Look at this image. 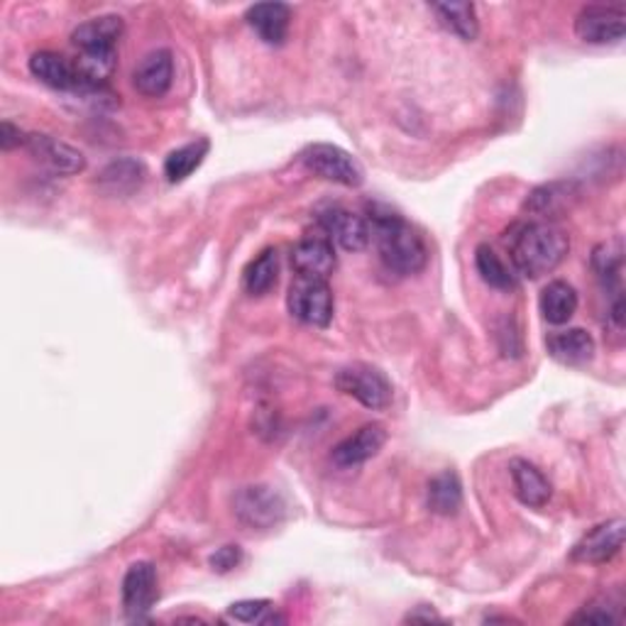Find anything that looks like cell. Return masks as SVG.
Segmentation results:
<instances>
[{
	"label": "cell",
	"instance_id": "obj_24",
	"mask_svg": "<svg viewBox=\"0 0 626 626\" xmlns=\"http://www.w3.org/2000/svg\"><path fill=\"white\" fill-rule=\"evenodd\" d=\"M462 507V484L456 472H440L428 484V509L440 517H453Z\"/></svg>",
	"mask_w": 626,
	"mask_h": 626
},
{
	"label": "cell",
	"instance_id": "obj_5",
	"mask_svg": "<svg viewBox=\"0 0 626 626\" xmlns=\"http://www.w3.org/2000/svg\"><path fill=\"white\" fill-rule=\"evenodd\" d=\"M233 512L242 526L252 531H267L280 526L286 517V504L282 494L267 484L242 487L236 494Z\"/></svg>",
	"mask_w": 626,
	"mask_h": 626
},
{
	"label": "cell",
	"instance_id": "obj_1",
	"mask_svg": "<svg viewBox=\"0 0 626 626\" xmlns=\"http://www.w3.org/2000/svg\"><path fill=\"white\" fill-rule=\"evenodd\" d=\"M567 250H571V238L563 228L549 223V220L519 226L509 238V254H512L517 272L529 280L551 274L565 260Z\"/></svg>",
	"mask_w": 626,
	"mask_h": 626
},
{
	"label": "cell",
	"instance_id": "obj_23",
	"mask_svg": "<svg viewBox=\"0 0 626 626\" xmlns=\"http://www.w3.org/2000/svg\"><path fill=\"white\" fill-rule=\"evenodd\" d=\"M277 280H280V252L267 248L242 272V289L250 296H264L277 286Z\"/></svg>",
	"mask_w": 626,
	"mask_h": 626
},
{
	"label": "cell",
	"instance_id": "obj_10",
	"mask_svg": "<svg viewBox=\"0 0 626 626\" xmlns=\"http://www.w3.org/2000/svg\"><path fill=\"white\" fill-rule=\"evenodd\" d=\"M159 597L157 567L149 561H137L123 577V607L131 619H143Z\"/></svg>",
	"mask_w": 626,
	"mask_h": 626
},
{
	"label": "cell",
	"instance_id": "obj_4",
	"mask_svg": "<svg viewBox=\"0 0 626 626\" xmlns=\"http://www.w3.org/2000/svg\"><path fill=\"white\" fill-rule=\"evenodd\" d=\"M301 161L309 171L316 174V177L341 184V187L357 189L365 181V171L351 153H345L338 145L328 143H316L309 145L304 153H301Z\"/></svg>",
	"mask_w": 626,
	"mask_h": 626
},
{
	"label": "cell",
	"instance_id": "obj_31",
	"mask_svg": "<svg viewBox=\"0 0 626 626\" xmlns=\"http://www.w3.org/2000/svg\"><path fill=\"white\" fill-rule=\"evenodd\" d=\"M242 561V551L240 546H223V549H218L211 559H208V563H211V567L216 573H230L233 567H238Z\"/></svg>",
	"mask_w": 626,
	"mask_h": 626
},
{
	"label": "cell",
	"instance_id": "obj_32",
	"mask_svg": "<svg viewBox=\"0 0 626 626\" xmlns=\"http://www.w3.org/2000/svg\"><path fill=\"white\" fill-rule=\"evenodd\" d=\"M25 140H28V135L20 131L18 125H13L10 121H3V125H0V147H3V153H10V149H15V147H25Z\"/></svg>",
	"mask_w": 626,
	"mask_h": 626
},
{
	"label": "cell",
	"instance_id": "obj_13",
	"mask_svg": "<svg viewBox=\"0 0 626 626\" xmlns=\"http://www.w3.org/2000/svg\"><path fill=\"white\" fill-rule=\"evenodd\" d=\"M387 444V431L382 424H365L363 428H357L353 436H347L341 440L338 446L333 448L331 460L338 468H355L363 466V462L373 460L382 448Z\"/></svg>",
	"mask_w": 626,
	"mask_h": 626
},
{
	"label": "cell",
	"instance_id": "obj_11",
	"mask_svg": "<svg viewBox=\"0 0 626 626\" xmlns=\"http://www.w3.org/2000/svg\"><path fill=\"white\" fill-rule=\"evenodd\" d=\"M624 519H609L605 524L587 531L575 543L571 559L577 563H609L624 546Z\"/></svg>",
	"mask_w": 626,
	"mask_h": 626
},
{
	"label": "cell",
	"instance_id": "obj_27",
	"mask_svg": "<svg viewBox=\"0 0 626 626\" xmlns=\"http://www.w3.org/2000/svg\"><path fill=\"white\" fill-rule=\"evenodd\" d=\"M593 267L605 286H612L614 292H622L619 282H622V267H624V250H622V240H612V242H602V246L595 248L593 252Z\"/></svg>",
	"mask_w": 626,
	"mask_h": 626
},
{
	"label": "cell",
	"instance_id": "obj_26",
	"mask_svg": "<svg viewBox=\"0 0 626 626\" xmlns=\"http://www.w3.org/2000/svg\"><path fill=\"white\" fill-rule=\"evenodd\" d=\"M474 267H478V274L482 277L484 284H490L492 289H500V292H512L517 286L514 274L509 272V267L502 262L500 254H497L490 246H480L474 250Z\"/></svg>",
	"mask_w": 626,
	"mask_h": 626
},
{
	"label": "cell",
	"instance_id": "obj_21",
	"mask_svg": "<svg viewBox=\"0 0 626 626\" xmlns=\"http://www.w3.org/2000/svg\"><path fill=\"white\" fill-rule=\"evenodd\" d=\"M539 309L543 313V319H546L551 326H563V323H567L575 316L577 292L563 280L549 282L541 292Z\"/></svg>",
	"mask_w": 626,
	"mask_h": 626
},
{
	"label": "cell",
	"instance_id": "obj_25",
	"mask_svg": "<svg viewBox=\"0 0 626 626\" xmlns=\"http://www.w3.org/2000/svg\"><path fill=\"white\" fill-rule=\"evenodd\" d=\"M208 149H211V143L201 137V140L184 145L179 149H174L169 153V157L165 159V177L171 184H181L184 179H189L191 174L204 165V159L208 155Z\"/></svg>",
	"mask_w": 626,
	"mask_h": 626
},
{
	"label": "cell",
	"instance_id": "obj_14",
	"mask_svg": "<svg viewBox=\"0 0 626 626\" xmlns=\"http://www.w3.org/2000/svg\"><path fill=\"white\" fill-rule=\"evenodd\" d=\"M174 79V60L169 50L149 52L145 60L135 66L133 84L137 94L145 98H161L171 88Z\"/></svg>",
	"mask_w": 626,
	"mask_h": 626
},
{
	"label": "cell",
	"instance_id": "obj_7",
	"mask_svg": "<svg viewBox=\"0 0 626 626\" xmlns=\"http://www.w3.org/2000/svg\"><path fill=\"white\" fill-rule=\"evenodd\" d=\"M626 32V13L617 6H587L575 18V34L587 44H619Z\"/></svg>",
	"mask_w": 626,
	"mask_h": 626
},
{
	"label": "cell",
	"instance_id": "obj_22",
	"mask_svg": "<svg viewBox=\"0 0 626 626\" xmlns=\"http://www.w3.org/2000/svg\"><path fill=\"white\" fill-rule=\"evenodd\" d=\"M428 8L434 10L440 25H444L450 34H456L458 40L462 42L478 40L480 20H478V8L472 3H431Z\"/></svg>",
	"mask_w": 626,
	"mask_h": 626
},
{
	"label": "cell",
	"instance_id": "obj_3",
	"mask_svg": "<svg viewBox=\"0 0 626 626\" xmlns=\"http://www.w3.org/2000/svg\"><path fill=\"white\" fill-rule=\"evenodd\" d=\"M286 306L296 321L316 328H326L333 319V292L328 280L294 277L286 294Z\"/></svg>",
	"mask_w": 626,
	"mask_h": 626
},
{
	"label": "cell",
	"instance_id": "obj_8",
	"mask_svg": "<svg viewBox=\"0 0 626 626\" xmlns=\"http://www.w3.org/2000/svg\"><path fill=\"white\" fill-rule=\"evenodd\" d=\"M319 226L323 233H326L333 242H338V246L347 252L365 250L369 246V240H373L367 218L347 211L343 206L323 208L319 213Z\"/></svg>",
	"mask_w": 626,
	"mask_h": 626
},
{
	"label": "cell",
	"instance_id": "obj_12",
	"mask_svg": "<svg viewBox=\"0 0 626 626\" xmlns=\"http://www.w3.org/2000/svg\"><path fill=\"white\" fill-rule=\"evenodd\" d=\"M292 267L296 277L328 280L335 270V248L326 233L301 238L292 250Z\"/></svg>",
	"mask_w": 626,
	"mask_h": 626
},
{
	"label": "cell",
	"instance_id": "obj_29",
	"mask_svg": "<svg viewBox=\"0 0 626 626\" xmlns=\"http://www.w3.org/2000/svg\"><path fill=\"white\" fill-rule=\"evenodd\" d=\"M573 624H619L622 622V599L614 597H597L580 609Z\"/></svg>",
	"mask_w": 626,
	"mask_h": 626
},
{
	"label": "cell",
	"instance_id": "obj_20",
	"mask_svg": "<svg viewBox=\"0 0 626 626\" xmlns=\"http://www.w3.org/2000/svg\"><path fill=\"white\" fill-rule=\"evenodd\" d=\"M145 181V165L140 159L123 157L115 159L101 171L98 187L111 196H131L143 187Z\"/></svg>",
	"mask_w": 626,
	"mask_h": 626
},
{
	"label": "cell",
	"instance_id": "obj_28",
	"mask_svg": "<svg viewBox=\"0 0 626 626\" xmlns=\"http://www.w3.org/2000/svg\"><path fill=\"white\" fill-rule=\"evenodd\" d=\"M571 196H573L571 184L553 181V184H546V187H541V189L533 191L529 196L526 208H529L531 213L551 218V216L563 211V208L567 206V201H571Z\"/></svg>",
	"mask_w": 626,
	"mask_h": 626
},
{
	"label": "cell",
	"instance_id": "obj_30",
	"mask_svg": "<svg viewBox=\"0 0 626 626\" xmlns=\"http://www.w3.org/2000/svg\"><path fill=\"white\" fill-rule=\"evenodd\" d=\"M270 599H240L228 607V614L236 622L242 624H267V622H282L280 617H270L272 614Z\"/></svg>",
	"mask_w": 626,
	"mask_h": 626
},
{
	"label": "cell",
	"instance_id": "obj_9",
	"mask_svg": "<svg viewBox=\"0 0 626 626\" xmlns=\"http://www.w3.org/2000/svg\"><path fill=\"white\" fill-rule=\"evenodd\" d=\"M25 149L34 161H40L44 169L60 174V177H72V174L86 169V157L81 155L76 147L56 140L52 135H42V133L28 135Z\"/></svg>",
	"mask_w": 626,
	"mask_h": 626
},
{
	"label": "cell",
	"instance_id": "obj_19",
	"mask_svg": "<svg viewBox=\"0 0 626 626\" xmlns=\"http://www.w3.org/2000/svg\"><path fill=\"white\" fill-rule=\"evenodd\" d=\"M549 355L563 365H585L595 357V338L585 328L553 333L546 341Z\"/></svg>",
	"mask_w": 626,
	"mask_h": 626
},
{
	"label": "cell",
	"instance_id": "obj_6",
	"mask_svg": "<svg viewBox=\"0 0 626 626\" xmlns=\"http://www.w3.org/2000/svg\"><path fill=\"white\" fill-rule=\"evenodd\" d=\"M335 387H338L347 397L361 401L365 409L382 411L392 404V382L379 367L355 363L343 367L335 375Z\"/></svg>",
	"mask_w": 626,
	"mask_h": 626
},
{
	"label": "cell",
	"instance_id": "obj_18",
	"mask_svg": "<svg viewBox=\"0 0 626 626\" xmlns=\"http://www.w3.org/2000/svg\"><path fill=\"white\" fill-rule=\"evenodd\" d=\"M30 74L40 79L44 86L56 88V91H74L81 94V81L76 74L74 62H69L66 56L56 52H38L30 56Z\"/></svg>",
	"mask_w": 626,
	"mask_h": 626
},
{
	"label": "cell",
	"instance_id": "obj_2",
	"mask_svg": "<svg viewBox=\"0 0 626 626\" xmlns=\"http://www.w3.org/2000/svg\"><path fill=\"white\" fill-rule=\"evenodd\" d=\"M369 233H373L379 258L392 272L416 274L428 262L424 238L404 220L389 211H373L367 216Z\"/></svg>",
	"mask_w": 626,
	"mask_h": 626
},
{
	"label": "cell",
	"instance_id": "obj_17",
	"mask_svg": "<svg viewBox=\"0 0 626 626\" xmlns=\"http://www.w3.org/2000/svg\"><path fill=\"white\" fill-rule=\"evenodd\" d=\"M246 20L264 44L280 48L289 34V25H292V8L286 3H258L248 8Z\"/></svg>",
	"mask_w": 626,
	"mask_h": 626
},
{
	"label": "cell",
	"instance_id": "obj_16",
	"mask_svg": "<svg viewBox=\"0 0 626 626\" xmlns=\"http://www.w3.org/2000/svg\"><path fill=\"white\" fill-rule=\"evenodd\" d=\"M509 474H512L514 494L519 497L521 504H526L531 509H541L551 502L553 487L546 474L533 466V462L524 458H514L509 462Z\"/></svg>",
	"mask_w": 626,
	"mask_h": 626
},
{
	"label": "cell",
	"instance_id": "obj_15",
	"mask_svg": "<svg viewBox=\"0 0 626 626\" xmlns=\"http://www.w3.org/2000/svg\"><path fill=\"white\" fill-rule=\"evenodd\" d=\"M125 22L121 15H101L81 22L72 32V42L79 52H115V44L121 42Z\"/></svg>",
	"mask_w": 626,
	"mask_h": 626
}]
</instances>
